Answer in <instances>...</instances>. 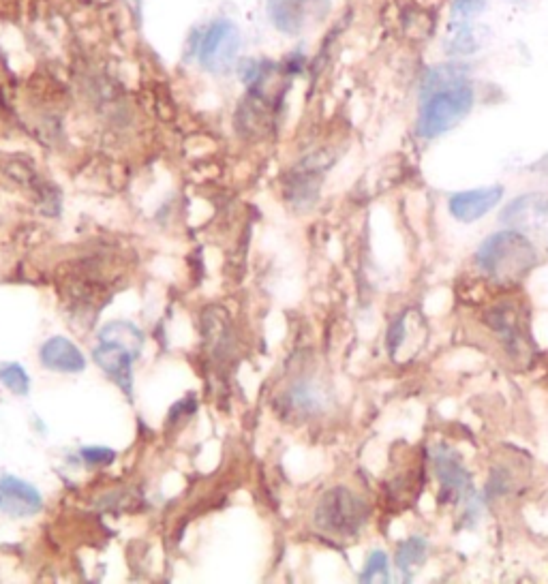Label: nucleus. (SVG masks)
Segmentation results:
<instances>
[{
    "mask_svg": "<svg viewBox=\"0 0 548 584\" xmlns=\"http://www.w3.org/2000/svg\"><path fill=\"white\" fill-rule=\"evenodd\" d=\"M39 358L45 368L56 373H82L86 368L84 353L65 336H54L43 343Z\"/></svg>",
    "mask_w": 548,
    "mask_h": 584,
    "instance_id": "12",
    "label": "nucleus"
},
{
    "mask_svg": "<svg viewBox=\"0 0 548 584\" xmlns=\"http://www.w3.org/2000/svg\"><path fill=\"white\" fill-rule=\"evenodd\" d=\"M0 495H3V510L13 516H33L43 507L39 490L15 475H3Z\"/></svg>",
    "mask_w": 548,
    "mask_h": 584,
    "instance_id": "11",
    "label": "nucleus"
},
{
    "mask_svg": "<svg viewBox=\"0 0 548 584\" xmlns=\"http://www.w3.org/2000/svg\"><path fill=\"white\" fill-rule=\"evenodd\" d=\"M476 92L463 67H437L424 82V101L418 116V133L424 140L452 131L474 110Z\"/></svg>",
    "mask_w": 548,
    "mask_h": 584,
    "instance_id": "1",
    "label": "nucleus"
},
{
    "mask_svg": "<svg viewBox=\"0 0 548 584\" xmlns=\"http://www.w3.org/2000/svg\"><path fill=\"white\" fill-rule=\"evenodd\" d=\"M480 326L512 362H525L534 353L529 330V311L516 296H501L480 313Z\"/></svg>",
    "mask_w": 548,
    "mask_h": 584,
    "instance_id": "3",
    "label": "nucleus"
},
{
    "mask_svg": "<svg viewBox=\"0 0 548 584\" xmlns=\"http://www.w3.org/2000/svg\"><path fill=\"white\" fill-rule=\"evenodd\" d=\"M80 454L88 465H110L116 458V452L110 448H84Z\"/></svg>",
    "mask_w": 548,
    "mask_h": 584,
    "instance_id": "20",
    "label": "nucleus"
},
{
    "mask_svg": "<svg viewBox=\"0 0 548 584\" xmlns=\"http://www.w3.org/2000/svg\"><path fill=\"white\" fill-rule=\"evenodd\" d=\"M437 478L448 495L467 497L471 493V475L463 467L461 458L450 450H441L435 456Z\"/></svg>",
    "mask_w": 548,
    "mask_h": 584,
    "instance_id": "13",
    "label": "nucleus"
},
{
    "mask_svg": "<svg viewBox=\"0 0 548 584\" xmlns=\"http://www.w3.org/2000/svg\"><path fill=\"white\" fill-rule=\"evenodd\" d=\"M95 362L103 368L105 375H108L116 386L123 390L129 398L133 394V362L135 353H131L125 347H118L112 343H99L93 351Z\"/></svg>",
    "mask_w": 548,
    "mask_h": 584,
    "instance_id": "10",
    "label": "nucleus"
},
{
    "mask_svg": "<svg viewBox=\"0 0 548 584\" xmlns=\"http://www.w3.org/2000/svg\"><path fill=\"white\" fill-rule=\"evenodd\" d=\"M0 507H3V495H0Z\"/></svg>",
    "mask_w": 548,
    "mask_h": 584,
    "instance_id": "22",
    "label": "nucleus"
},
{
    "mask_svg": "<svg viewBox=\"0 0 548 584\" xmlns=\"http://www.w3.org/2000/svg\"><path fill=\"white\" fill-rule=\"evenodd\" d=\"M426 557V542L422 537H409L405 544L397 550V565L405 578L411 576V570L418 567Z\"/></svg>",
    "mask_w": 548,
    "mask_h": 584,
    "instance_id": "16",
    "label": "nucleus"
},
{
    "mask_svg": "<svg viewBox=\"0 0 548 584\" xmlns=\"http://www.w3.org/2000/svg\"><path fill=\"white\" fill-rule=\"evenodd\" d=\"M315 527L337 540H347L360 533L369 520V505L356 490L347 486L330 488L315 507Z\"/></svg>",
    "mask_w": 548,
    "mask_h": 584,
    "instance_id": "4",
    "label": "nucleus"
},
{
    "mask_svg": "<svg viewBox=\"0 0 548 584\" xmlns=\"http://www.w3.org/2000/svg\"><path fill=\"white\" fill-rule=\"evenodd\" d=\"M283 411L298 418H309L326 407V390L313 377H298L283 394Z\"/></svg>",
    "mask_w": 548,
    "mask_h": 584,
    "instance_id": "8",
    "label": "nucleus"
},
{
    "mask_svg": "<svg viewBox=\"0 0 548 584\" xmlns=\"http://www.w3.org/2000/svg\"><path fill=\"white\" fill-rule=\"evenodd\" d=\"M330 161H324L322 155H311L302 159L285 178V197L294 208H311L322 187L324 172Z\"/></svg>",
    "mask_w": 548,
    "mask_h": 584,
    "instance_id": "7",
    "label": "nucleus"
},
{
    "mask_svg": "<svg viewBox=\"0 0 548 584\" xmlns=\"http://www.w3.org/2000/svg\"><path fill=\"white\" fill-rule=\"evenodd\" d=\"M99 343H112L118 347H125L135 356H140L144 347V334L137 330L129 321H112V324L103 326L99 332Z\"/></svg>",
    "mask_w": 548,
    "mask_h": 584,
    "instance_id": "14",
    "label": "nucleus"
},
{
    "mask_svg": "<svg viewBox=\"0 0 548 584\" xmlns=\"http://www.w3.org/2000/svg\"><path fill=\"white\" fill-rule=\"evenodd\" d=\"M390 578V565H388V557L384 550H373L367 565H364V570L360 574V582H373V580H388Z\"/></svg>",
    "mask_w": 548,
    "mask_h": 584,
    "instance_id": "18",
    "label": "nucleus"
},
{
    "mask_svg": "<svg viewBox=\"0 0 548 584\" xmlns=\"http://www.w3.org/2000/svg\"><path fill=\"white\" fill-rule=\"evenodd\" d=\"M480 48L476 28L471 26V22H452V33L448 37L446 50L452 56H469Z\"/></svg>",
    "mask_w": 548,
    "mask_h": 584,
    "instance_id": "15",
    "label": "nucleus"
},
{
    "mask_svg": "<svg viewBox=\"0 0 548 584\" xmlns=\"http://www.w3.org/2000/svg\"><path fill=\"white\" fill-rule=\"evenodd\" d=\"M538 251L519 232H497L486 238L476 251V264L484 276L497 285H514L536 266Z\"/></svg>",
    "mask_w": 548,
    "mask_h": 584,
    "instance_id": "2",
    "label": "nucleus"
},
{
    "mask_svg": "<svg viewBox=\"0 0 548 584\" xmlns=\"http://www.w3.org/2000/svg\"><path fill=\"white\" fill-rule=\"evenodd\" d=\"M489 0H452L450 18L452 22H471L486 9Z\"/></svg>",
    "mask_w": 548,
    "mask_h": 584,
    "instance_id": "19",
    "label": "nucleus"
},
{
    "mask_svg": "<svg viewBox=\"0 0 548 584\" xmlns=\"http://www.w3.org/2000/svg\"><path fill=\"white\" fill-rule=\"evenodd\" d=\"M510 3H527V0H510Z\"/></svg>",
    "mask_w": 548,
    "mask_h": 584,
    "instance_id": "21",
    "label": "nucleus"
},
{
    "mask_svg": "<svg viewBox=\"0 0 548 584\" xmlns=\"http://www.w3.org/2000/svg\"><path fill=\"white\" fill-rule=\"evenodd\" d=\"M238 54H240L238 28L232 22L219 20L204 33L197 58H200V65L206 71L215 75H225L234 69Z\"/></svg>",
    "mask_w": 548,
    "mask_h": 584,
    "instance_id": "5",
    "label": "nucleus"
},
{
    "mask_svg": "<svg viewBox=\"0 0 548 584\" xmlns=\"http://www.w3.org/2000/svg\"><path fill=\"white\" fill-rule=\"evenodd\" d=\"M330 11V0H268L272 24L285 35H302L322 22Z\"/></svg>",
    "mask_w": 548,
    "mask_h": 584,
    "instance_id": "6",
    "label": "nucleus"
},
{
    "mask_svg": "<svg viewBox=\"0 0 548 584\" xmlns=\"http://www.w3.org/2000/svg\"><path fill=\"white\" fill-rule=\"evenodd\" d=\"M0 383L18 396H26L30 390V379L20 364L0 366Z\"/></svg>",
    "mask_w": 548,
    "mask_h": 584,
    "instance_id": "17",
    "label": "nucleus"
},
{
    "mask_svg": "<svg viewBox=\"0 0 548 584\" xmlns=\"http://www.w3.org/2000/svg\"><path fill=\"white\" fill-rule=\"evenodd\" d=\"M504 197V187H484L474 191L454 193L448 202L452 217L461 223H474L486 217Z\"/></svg>",
    "mask_w": 548,
    "mask_h": 584,
    "instance_id": "9",
    "label": "nucleus"
}]
</instances>
